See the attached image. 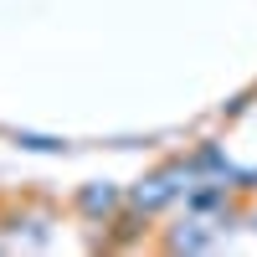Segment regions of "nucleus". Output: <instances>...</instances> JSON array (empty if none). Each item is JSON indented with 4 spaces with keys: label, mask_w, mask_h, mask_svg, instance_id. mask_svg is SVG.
Segmentation results:
<instances>
[{
    "label": "nucleus",
    "mask_w": 257,
    "mask_h": 257,
    "mask_svg": "<svg viewBox=\"0 0 257 257\" xmlns=\"http://www.w3.org/2000/svg\"><path fill=\"white\" fill-rule=\"evenodd\" d=\"M180 175H185V170H165V175H149V180L134 190V206H139V211H160V206H170V201L180 196V185H175Z\"/></svg>",
    "instance_id": "f257e3e1"
},
{
    "label": "nucleus",
    "mask_w": 257,
    "mask_h": 257,
    "mask_svg": "<svg viewBox=\"0 0 257 257\" xmlns=\"http://www.w3.org/2000/svg\"><path fill=\"white\" fill-rule=\"evenodd\" d=\"M77 206H82V216H108V211L118 206V190L113 185H88L77 196Z\"/></svg>",
    "instance_id": "f03ea898"
}]
</instances>
